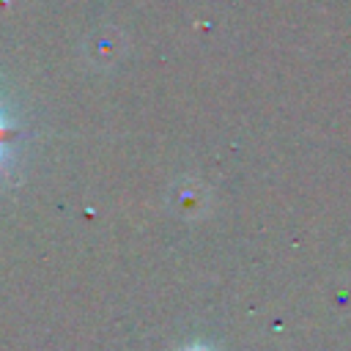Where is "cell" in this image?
Returning a JSON list of instances; mask_svg holds the SVG:
<instances>
[{"mask_svg":"<svg viewBox=\"0 0 351 351\" xmlns=\"http://www.w3.org/2000/svg\"><path fill=\"white\" fill-rule=\"evenodd\" d=\"M3 140H5V126L0 123V145H3Z\"/></svg>","mask_w":351,"mask_h":351,"instance_id":"6da1fadb","label":"cell"}]
</instances>
